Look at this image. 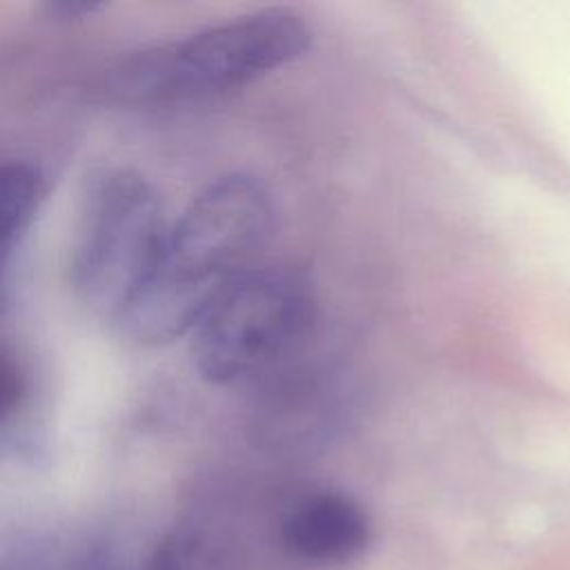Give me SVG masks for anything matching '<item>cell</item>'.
<instances>
[{
    "label": "cell",
    "mask_w": 570,
    "mask_h": 570,
    "mask_svg": "<svg viewBox=\"0 0 570 570\" xmlns=\"http://www.w3.org/2000/svg\"><path fill=\"white\" fill-rule=\"evenodd\" d=\"M274 229L267 189L247 174L205 187L167 227L156 263L118 327L160 345L189 334L207 305L256 258Z\"/></svg>",
    "instance_id": "1"
},
{
    "label": "cell",
    "mask_w": 570,
    "mask_h": 570,
    "mask_svg": "<svg viewBox=\"0 0 570 570\" xmlns=\"http://www.w3.org/2000/svg\"><path fill=\"white\" fill-rule=\"evenodd\" d=\"M309 40V27L294 11H252L127 56L111 71L107 91L129 105L209 98L292 62Z\"/></svg>",
    "instance_id": "2"
},
{
    "label": "cell",
    "mask_w": 570,
    "mask_h": 570,
    "mask_svg": "<svg viewBox=\"0 0 570 570\" xmlns=\"http://www.w3.org/2000/svg\"><path fill=\"white\" fill-rule=\"evenodd\" d=\"M314 323L307 278L289 267H252L232 281L191 327V356L203 379L234 385L274 367Z\"/></svg>",
    "instance_id": "3"
},
{
    "label": "cell",
    "mask_w": 570,
    "mask_h": 570,
    "mask_svg": "<svg viewBox=\"0 0 570 570\" xmlns=\"http://www.w3.org/2000/svg\"><path fill=\"white\" fill-rule=\"evenodd\" d=\"M154 187L131 169L98 176L80 212L71 249V285L98 318L120 323L149 276L167 234Z\"/></svg>",
    "instance_id": "4"
},
{
    "label": "cell",
    "mask_w": 570,
    "mask_h": 570,
    "mask_svg": "<svg viewBox=\"0 0 570 570\" xmlns=\"http://www.w3.org/2000/svg\"><path fill=\"white\" fill-rule=\"evenodd\" d=\"M281 539L287 552L318 566L361 559L372 543L365 508L345 492L321 490L301 497L285 514Z\"/></svg>",
    "instance_id": "5"
},
{
    "label": "cell",
    "mask_w": 570,
    "mask_h": 570,
    "mask_svg": "<svg viewBox=\"0 0 570 570\" xmlns=\"http://www.w3.org/2000/svg\"><path fill=\"white\" fill-rule=\"evenodd\" d=\"M42 200V178L24 163H0V267Z\"/></svg>",
    "instance_id": "6"
},
{
    "label": "cell",
    "mask_w": 570,
    "mask_h": 570,
    "mask_svg": "<svg viewBox=\"0 0 570 570\" xmlns=\"http://www.w3.org/2000/svg\"><path fill=\"white\" fill-rule=\"evenodd\" d=\"M147 570H209L200 541L191 534L176 532L158 543Z\"/></svg>",
    "instance_id": "7"
},
{
    "label": "cell",
    "mask_w": 570,
    "mask_h": 570,
    "mask_svg": "<svg viewBox=\"0 0 570 570\" xmlns=\"http://www.w3.org/2000/svg\"><path fill=\"white\" fill-rule=\"evenodd\" d=\"M45 543L27 530H0V570H42Z\"/></svg>",
    "instance_id": "8"
},
{
    "label": "cell",
    "mask_w": 570,
    "mask_h": 570,
    "mask_svg": "<svg viewBox=\"0 0 570 570\" xmlns=\"http://www.w3.org/2000/svg\"><path fill=\"white\" fill-rule=\"evenodd\" d=\"M27 396V374L18 358L0 350V425L7 423Z\"/></svg>",
    "instance_id": "9"
},
{
    "label": "cell",
    "mask_w": 570,
    "mask_h": 570,
    "mask_svg": "<svg viewBox=\"0 0 570 570\" xmlns=\"http://www.w3.org/2000/svg\"><path fill=\"white\" fill-rule=\"evenodd\" d=\"M49 13L56 16V18H82L87 13H94L98 11L100 7L98 4H89V2H53V4H47Z\"/></svg>",
    "instance_id": "10"
},
{
    "label": "cell",
    "mask_w": 570,
    "mask_h": 570,
    "mask_svg": "<svg viewBox=\"0 0 570 570\" xmlns=\"http://www.w3.org/2000/svg\"><path fill=\"white\" fill-rule=\"evenodd\" d=\"M73 570H116V566L109 559H105L102 554H91V557L82 559Z\"/></svg>",
    "instance_id": "11"
}]
</instances>
